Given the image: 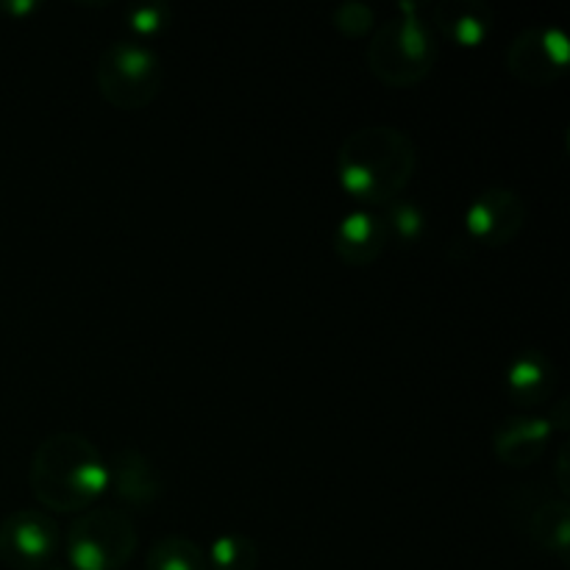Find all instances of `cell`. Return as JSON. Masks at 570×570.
I'll return each instance as SVG.
<instances>
[{
    "label": "cell",
    "instance_id": "13",
    "mask_svg": "<svg viewBox=\"0 0 570 570\" xmlns=\"http://www.w3.org/2000/svg\"><path fill=\"white\" fill-rule=\"evenodd\" d=\"M551 434H554V429H551L549 417H507L493 434L495 456L510 468L534 465L543 456Z\"/></svg>",
    "mask_w": 570,
    "mask_h": 570
},
{
    "label": "cell",
    "instance_id": "20",
    "mask_svg": "<svg viewBox=\"0 0 570 570\" xmlns=\"http://www.w3.org/2000/svg\"><path fill=\"white\" fill-rule=\"evenodd\" d=\"M0 9L9 11V14L20 17V14H28V11L39 9V3H0Z\"/></svg>",
    "mask_w": 570,
    "mask_h": 570
},
{
    "label": "cell",
    "instance_id": "11",
    "mask_svg": "<svg viewBox=\"0 0 570 570\" xmlns=\"http://www.w3.org/2000/svg\"><path fill=\"white\" fill-rule=\"evenodd\" d=\"M429 28L443 33L456 48L476 50L493 33V9L484 0H440L432 9Z\"/></svg>",
    "mask_w": 570,
    "mask_h": 570
},
{
    "label": "cell",
    "instance_id": "1",
    "mask_svg": "<svg viewBox=\"0 0 570 570\" xmlns=\"http://www.w3.org/2000/svg\"><path fill=\"white\" fill-rule=\"evenodd\" d=\"M417 170V148L395 126H365L348 134L337 154L340 187L362 209L401 198Z\"/></svg>",
    "mask_w": 570,
    "mask_h": 570
},
{
    "label": "cell",
    "instance_id": "18",
    "mask_svg": "<svg viewBox=\"0 0 570 570\" xmlns=\"http://www.w3.org/2000/svg\"><path fill=\"white\" fill-rule=\"evenodd\" d=\"M173 22V9L167 3H139L126 11V26L134 37L150 39L167 31Z\"/></svg>",
    "mask_w": 570,
    "mask_h": 570
},
{
    "label": "cell",
    "instance_id": "16",
    "mask_svg": "<svg viewBox=\"0 0 570 570\" xmlns=\"http://www.w3.org/2000/svg\"><path fill=\"white\" fill-rule=\"evenodd\" d=\"M209 570H256L259 568V549L245 534H220L212 540L209 551Z\"/></svg>",
    "mask_w": 570,
    "mask_h": 570
},
{
    "label": "cell",
    "instance_id": "2",
    "mask_svg": "<svg viewBox=\"0 0 570 570\" xmlns=\"http://www.w3.org/2000/svg\"><path fill=\"white\" fill-rule=\"evenodd\" d=\"M28 484L45 510L83 512L109 490V465L92 440L56 432L33 451Z\"/></svg>",
    "mask_w": 570,
    "mask_h": 570
},
{
    "label": "cell",
    "instance_id": "5",
    "mask_svg": "<svg viewBox=\"0 0 570 570\" xmlns=\"http://www.w3.org/2000/svg\"><path fill=\"white\" fill-rule=\"evenodd\" d=\"M139 534L131 518L120 510H83L67 529L70 570H120L131 562Z\"/></svg>",
    "mask_w": 570,
    "mask_h": 570
},
{
    "label": "cell",
    "instance_id": "7",
    "mask_svg": "<svg viewBox=\"0 0 570 570\" xmlns=\"http://www.w3.org/2000/svg\"><path fill=\"white\" fill-rule=\"evenodd\" d=\"M61 546L59 523L39 510H17L0 523V562L17 570H45Z\"/></svg>",
    "mask_w": 570,
    "mask_h": 570
},
{
    "label": "cell",
    "instance_id": "19",
    "mask_svg": "<svg viewBox=\"0 0 570 570\" xmlns=\"http://www.w3.org/2000/svg\"><path fill=\"white\" fill-rule=\"evenodd\" d=\"M334 26L345 37H365L373 28V9L367 3H343L334 11Z\"/></svg>",
    "mask_w": 570,
    "mask_h": 570
},
{
    "label": "cell",
    "instance_id": "4",
    "mask_svg": "<svg viewBox=\"0 0 570 570\" xmlns=\"http://www.w3.org/2000/svg\"><path fill=\"white\" fill-rule=\"evenodd\" d=\"M100 98L120 111H139L156 100L165 83L161 59L137 39H117L106 45L95 67Z\"/></svg>",
    "mask_w": 570,
    "mask_h": 570
},
{
    "label": "cell",
    "instance_id": "21",
    "mask_svg": "<svg viewBox=\"0 0 570 570\" xmlns=\"http://www.w3.org/2000/svg\"><path fill=\"white\" fill-rule=\"evenodd\" d=\"M50 570H67V568H50Z\"/></svg>",
    "mask_w": 570,
    "mask_h": 570
},
{
    "label": "cell",
    "instance_id": "15",
    "mask_svg": "<svg viewBox=\"0 0 570 570\" xmlns=\"http://www.w3.org/2000/svg\"><path fill=\"white\" fill-rule=\"evenodd\" d=\"M145 570H209V560L206 551L189 538L167 534L148 549Z\"/></svg>",
    "mask_w": 570,
    "mask_h": 570
},
{
    "label": "cell",
    "instance_id": "12",
    "mask_svg": "<svg viewBox=\"0 0 570 570\" xmlns=\"http://www.w3.org/2000/svg\"><path fill=\"white\" fill-rule=\"evenodd\" d=\"M557 367L543 351L527 348L510 360L504 371V390L512 404L543 406L554 395Z\"/></svg>",
    "mask_w": 570,
    "mask_h": 570
},
{
    "label": "cell",
    "instance_id": "17",
    "mask_svg": "<svg viewBox=\"0 0 570 570\" xmlns=\"http://www.w3.org/2000/svg\"><path fill=\"white\" fill-rule=\"evenodd\" d=\"M382 220L387 226L390 243L395 239L399 245H415L421 243L423 232H426V215L415 200L395 198L393 204L384 206Z\"/></svg>",
    "mask_w": 570,
    "mask_h": 570
},
{
    "label": "cell",
    "instance_id": "8",
    "mask_svg": "<svg viewBox=\"0 0 570 570\" xmlns=\"http://www.w3.org/2000/svg\"><path fill=\"white\" fill-rule=\"evenodd\" d=\"M527 223V204L507 187H490L479 193L465 209V232L484 248H504L521 234Z\"/></svg>",
    "mask_w": 570,
    "mask_h": 570
},
{
    "label": "cell",
    "instance_id": "3",
    "mask_svg": "<svg viewBox=\"0 0 570 570\" xmlns=\"http://www.w3.org/2000/svg\"><path fill=\"white\" fill-rule=\"evenodd\" d=\"M438 39L429 22L415 14L395 17L373 31L367 45V70L393 89L417 87L438 65Z\"/></svg>",
    "mask_w": 570,
    "mask_h": 570
},
{
    "label": "cell",
    "instance_id": "9",
    "mask_svg": "<svg viewBox=\"0 0 570 570\" xmlns=\"http://www.w3.org/2000/svg\"><path fill=\"white\" fill-rule=\"evenodd\" d=\"M387 245V226L376 209H351L334 232V250L351 267H371Z\"/></svg>",
    "mask_w": 570,
    "mask_h": 570
},
{
    "label": "cell",
    "instance_id": "6",
    "mask_svg": "<svg viewBox=\"0 0 570 570\" xmlns=\"http://www.w3.org/2000/svg\"><path fill=\"white\" fill-rule=\"evenodd\" d=\"M570 67V42L557 26H529L507 48V70L527 87H549Z\"/></svg>",
    "mask_w": 570,
    "mask_h": 570
},
{
    "label": "cell",
    "instance_id": "14",
    "mask_svg": "<svg viewBox=\"0 0 570 570\" xmlns=\"http://www.w3.org/2000/svg\"><path fill=\"white\" fill-rule=\"evenodd\" d=\"M527 534L534 546L566 560L570 546V507L566 499H543L529 510Z\"/></svg>",
    "mask_w": 570,
    "mask_h": 570
},
{
    "label": "cell",
    "instance_id": "10",
    "mask_svg": "<svg viewBox=\"0 0 570 570\" xmlns=\"http://www.w3.org/2000/svg\"><path fill=\"white\" fill-rule=\"evenodd\" d=\"M109 465V490L120 504L145 510L161 495V476L154 462L139 449H122L111 456Z\"/></svg>",
    "mask_w": 570,
    "mask_h": 570
}]
</instances>
